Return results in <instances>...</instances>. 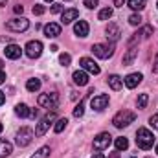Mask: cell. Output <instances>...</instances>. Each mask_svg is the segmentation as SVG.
<instances>
[{"label": "cell", "mask_w": 158, "mask_h": 158, "mask_svg": "<svg viewBox=\"0 0 158 158\" xmlns=\"http://www.w3.org/2000/svg\"><path fill=\"white\" fill-rule=\"evenodd\" d=\"M129 24H131V26H140V24H142V17L136 15V13L131 15V17H129Z\"/></svg>", "instance_id": "31"}, {"label": "cell", "mask_w": 158, "mask_h": 158, "mask_svg": "<svg viewBox=\"0 0 158 158\" xmlns=\"http://www.w3.org/2000/svg\"><path fill=\"white\" fill-rule=\"evenodd\" d=\"M33 136H35V132H33L30 127H22V129L17 132V145H19V147L30 145L31 140H33Z\"/></svg>", "instance_id": "4"}, {"label": "cell", "mask_w": 158, "mask_h": 158, "mask_svg": "<svg viewBox=\"0 0 158 158\" xmlns=\"http://www.w3.org/2000/svg\"><path fill=\"white\" fill-rule=\"evenodd\" d=\"M114 143H116V149H118V151H125V149L129 147V140H127V138H116Z\"/></svg>", "instance_id": "28"}, {"label": "cell", "mask_w": 158, "mask_h": 158, "mask_svg": "<svg viewBox=\"0 0 158 158\" xmlns=\"http://www.w3.org/2000/svg\"><path fill=\"white\" fill-rule=\"evenodd\" d=\"M4 53H6V57L7 59H19L20 55H22V50H20V46H17V44H9V46H6V50H4Z\"/></svg>", "instance_id": "14"}, {"label": "cell", "mask_w": 158, "mask_h": 158, "mask_svg": "<svg viewBox=\"0 0 158 158\" xmlns=\"http://www.w3.org/2000/svg\"><path fill=\"white\" fill-rule=\"evenodd\" d=\"M110 17H112V7H103V9L99 11V15H98L99 20H109Z\"/></svg>", "instance_id": "25"}, {"label": "cell", "mask_w": 158, "mask_h": 158, "mask_svg": "<svg viewBox=\"0 0 158 158\" xmlns=\"http://www.w3.org/2000/svg\"><path fill=\"white\" fill-rule=\"evenodd\" d=\"M142 35H143V37H151V35H153V26H145L143 31H142Z\"/></svg>", "instance_id": "37"}, {"label": "cell", "mask_w": 158, "mask_h": 158, "mask_svg": "<svg viewBox=\"0 0 158 158\" xmlns=\"http://www.w3.org/2000/svg\"><path fill=\"white\" fill-rule=\"evenodd\" d=\"M147 101H149V96L147 94H140L138 96V101H136L138 103V109H145L147 107Z\"/></svg>", "instance_id": "29"}, {"label": "cell", "mask_w": 158, "mask_h": 158, "mask_svg": "<svg viewBox=\"0 0 158 158\" xmlns=\"http://www.w3.org/2000/svg\"><path fill=\"white\" fill-rule=\"evenodd\" d=\"M88 22L86 20H77L76 22V26H74V33L77 35V37H86L88 35Z\"/></svg>", "instance_id": "15"}, {"label": "cell", "mask_w": 158, "mask_h": 158, "mask_svg": "<svg viewBox=\"0 0 158 158\" xmlns=\"http://www.w3.org/2000/svg\"><path fill=\"white\" fill-rule=\"evenodd\" d=\"M136 55H138V48H136V46H131V48H129V52L123 55V64H125V66H127V64H131V63L136 59Z\"/></svg>", "instance_id": "19"}, {"label": "cell", "mask_w": 158, "mask_h": 158, "mask_svg": "<svg viewBox=\"0 0 158 158\" xmlns=\"http://www.w3.org/2000/svg\"><path fill=\"white\" fill-rule=\"evenodd\" d=\"M90 105H92V109H94V110H103V109L109 105V96H107V94L94 96V98H92V101H90Z\"/></svg>", "instance_id": "11"}, {"label": "cell", "mask_w": 158, "mask_h": 158, "mask_svg": "<svg viewBox=\"0 0 158 158\" xmlns=\"http://www.w3.org/2000/svg\"><path fill=\"white\" fill-rule=\"evenodd\" d=\"M83 114H85V103L79 101V105H76V109H74V116L76 118H81Z\"/></svg>", "instance_id": "30"}, {"label": "cell", "mask_w": 158, "mask_h": 158, "mask_svg": "<svg viewBox=\"0 0 158 158\" xmlns=\"http://www.w3.org/2000/svg\"><path fill=\"white\" fill-rule=\"evenodd\" d=\"M136 119V114L134 112H131V110H119L118 114L112 118V123H114V127H127V125H131L132 121Z\"/></svg>", "instance_id": "2"}, {"label": "cell", "mask_w": 158, "mask_h": 158, "mask_svg": "<svg viewBox=\"0 0 158 158\" xmlns=\"http://www.w3.org/2000/svg\"><path fill=\"white\" fill-rule=\"evenodd\" d=\"M46 2H53V0H46Z\"/></svg>", "instance_id": "47"}, {"label": "cell", "mask_w": 158, "mask_h": 158, "mask_svg": "<svg viewBox=\"0 0 158 158\" xmlns=\"http://www.w3.org/2000/svg\"><path fill=\"white\" fill-rule=\"evenodd\" d=\"M50 153H52V151H50V147H48V145H44V147H40V149L31 158H48V156H50Z\"/></svg>", "instance_id": "26"}, {"label": "cell", "mask_w": 158, "mask_h": 158, "mask_svg": "<svg viewBox=\"0 0 158 158\" xmlns=\"http://www.w3.org/2000/svg\"><path fill=\"white\" fill-rule=\"evenodd\" d=\"M55 119V112H50L48 116H44V118L39 121V125H37V129H35V136H44L46 134V131L50 129V123Z\"/></svg>", "instance_id": "10"}, {"label": "cell", "mask_w": 158, "mask_h": 158, "mask_svg": "<svg viewBox=\"0 0 158 158\" xmlns=\"http://www.w3.org/2000/svg\"><path fill=\"white\" fill-rule=\"evenodd\" d=\"M149 123H151V127H153V129H156V131H158V112L155 114V116H151Z\"/></svg>", "instance_id": "36"}, {"label": "cell", "mask_w": 158, "mask_h": 158, "mask_svg": "<svg viewBox=\"0 0 158 158\" xmlns=\"http://www.w3.org/2000/svg\"><path fill=\"white\" fill-rule=\"evenodd\" d=\"M136 143H138V147L143 149V151L151 149L153 143H155V136H153V132H151L149 129H145V127L138 129V132H136Z\"/></svg>", "instance_id": "1"}, {"label": "cell", "mask_w": 158, "mask_h": 158, "mask_svg": "<svg viewBox=\"0 0 158 158\" xmlns=\"http://www.w3.org/2000/svg\"><path fill=\"white\" fill-rule=\"evenodd\" d=\"M4 101H6V96H4V92L0 90V105H4Z\"/></svg>", "instance_id": "40"}, {"label": "cell", "mask_w": 158, "mask_h": 158, "mask_svg": "<svg viewBox=\"0 0 158 158\" xmlns=\"http://www.w3.org/2000/svg\"><path fill=\"white\" fill-rule=\"evenodd\" d=\"M77 17H79V11L72 7V9H66V11H63L61 22H63V24H70V22H72V20H76Z\"/></svg>", "instance_id": "17"}, {"label": "cell", "mask_w": 158, "mask_h": 158, "mask_svg": "<svg viewBox=\"0 0 158 158\" xmlns=\"http://www.w3.org/2000/svg\"><path fill=\"white\" fill-rule=\"evenodd\" d=\"M44 11H46L44 6H40V4H35V6H33V15H42Z\"/></svg>", "instance_id": "33"}, {"label": "cell", "mask_w": 158, "mask_h": 158, "mask_svg": "<svg viewBox=\"0 0 158 158\" xmlns=\"http://www.w3.org/2000/svg\"><path fill=\"white\" fill-rule=\"evenodd\" d=\"M66 2H70V0H66Z\"/></svg>", "instance_id": "48"}, {"label": "cell", "mask_w": 158, "mask_h": 158, "mask_svg": "<svg viewBox=\"0 0 158 158\" xmlns=\"http://www.w3.org/2000/svg\"><path fill=\"white\" fill-rule=\"evenodd\" d=\"M107 39H110L112 42H116L119 39V28L116 24H109L107 26Z\"/></svg>", "instance_id": "18"}, {"label": "cell", "mask_w": 158, "mask_h": 158, "mask_svg": "<svg viewBox=\"0 0 158 158\" xmlns=\"http://www.w3.org/2000/svg\"><path fill=\"white\" fill-rule=\"evenodd\" d=\"M142 79H143V76L142 74H138V72H134V74H129L127 77H125V86L127 88H136L140 83H142Z\"/></svg>", "instance_id": "13"}, {"label": "cell", "mask_w": 158, "mask_h": 158, "mask_svg": "<svg viewBox=\"0 0 158 158\" xmlns=\"http://www.w3.org/2000/svg\"><path fill=\"white\" fill-rule=\"evenodd\" d=\"M26 88L30 90V92H37L40 88V79H28V83H26Z\"/></svg>", "instance_id": "23"}, {"label": "cell", "mask_w": 158, "mask_h": 158, "mask_svg": "<svg viewBox=\"0 0 158 158\" xmlns=\"http://www.w3.org/2000/svg\"><path fill=\"white\" fill-rule=\"evenodd\" d=\"M79 64H81V68H83L85 72H90V74H94V76H98V74L101 72V68L98 66V63H96L94 59L81 57V59H79Z\"/></svg>", "instance_id": "9"}, {"label": "cell", "mask_w": 158, "mask_h": 158, "mask_svg": "<svg viewBox=\"0 0 158 158\" xmlns=\"http://www.w3.org/2000/svg\"><path fill=\"white\" fill-rule=\"evenodd\" d=\"M92 158H105V156H103L101 153H94V155H92Z\"/></svg>", "instance_id": "42"}, {"label": "cell", "mask_w": 158, "mask_h": 158, "mask_svg": "<svg viewBox=\"0 0 158 158\" xmlns=\"http://www.w3.org/2000/svg\"><path fill=\"white\" fill-rule=\"evenodd\" d=\"M11 151H13V145H11L7 140H0V158H2V156H7Z\"/></svg>", "instance_id": "21"}, {"label": "cell", "mask_w": 158, "mask_h": 158, "mask_svg": "<svg viewBox=\"0 0 158 158\" xmlns=\"http://www.w3.org/2000/svg\"><path fill=\"white\" fill-rule=\"evenodd\" d=\"M4 81H6V74H4V72H2V70H0V85H2V83H4Z\"/></svg>", "instance_id": "41"}, {"label": "cell", "mask_w": 158, "mask_h": 158, "mask_svg": "<svg viewBox=\"0 0 158 158\" xmlns=\"http://www.w3.org/2000/svg\"><path fill=\"white\" fill-rule=\"evenodd\" d=\"M156 6H158V2H156Z\"/></svg>", "instance_id": "49"}, {"label": "cell", "mask_w": 158, "mask_h": 158, "mask_svg": "<svg viewBox=\"0 0 158 158\" xmlns=\"http://www.w3.org/2000/svg\"><path fill=\"white\" fill-rule=\"evenodd\" d=\"M98 4H99V0H85V6H86L88 9H94Z\"/></svg>", "instance_id": "35"}, {"label": "cell", "mask_w": 158, "mask_h": 158, "mask_svg": "<svg viewBox=\"0 0 158 158\" xmlns=\"http://www.w3.org/2000/svg\"><path fill=\"white\" fill-rule=\"evenodd\" d=\"M15 114H17V116H20V118H28V116H30V109H28V105L19 103V105L15 107Z\"/></svg>", "instance_id": "22"}, {"label": "cell", "mask_w": 158, "mask_h": 158, "mask_svg": "<svg viewBox=\"0 0 158 158\" xmlns=\"http://www.w3.org/2000/svg\"><path fill=\"white\" fill-rule=\"evenodd\" d=\"M155 153H156V155H158V143H156V147H155Z\"/></svg>", "instance_id": "45"}, {"label": "cell", "mask_w": 158, "mask_h": 158, "mask_svg": "<svg viewBox=\"0 0 158 158\" xmlns=\"http://www.w3.org/2000/svg\"><path fill=\"white\" fill-rule=\"evenodd\" d=\"M109 86H110L112 90H119V88L123 86V79L119 77V76H116V74L110 76V77H109Z\"/></svg>", "instance_id": "20"}, {"label": "cell", "mask_w": 158, "mask_h": 158, "mask_svg": "<svg viewBox=\"0 0 158 158\" xmlns=\"http://www.w3.org/2000/svg\"><path fill=\"white\" fill-rule=\"evenodd\" d=\"M74 83L77 85V86H85V85H88V74L85 72V70H77V72H74Z\"/></svg>", "instance_id": "16"}, {"label": "cell", "mask_w": 158, "mask_h": 158, "mask_svg": "<svg viewBox=\"0 0 158 158\" xmlns=\"http://www.w3.org/2000/svg\"><path fill=\"white\" fill-rule=\"evenodd\" d=\"M112 142V136L109 132H99L96 138H94V151H103L110 145Z\"/></svg>", "instance_id": "7"}, {"label": "cell", "mask_w": 158, "mask_h": 158, "mask_svg": "<svg viewBox=\"0 0 158 158\" xmlns=\"http://www.w3.org/2000/svg\"><path fill=\"white\" fill-rule=\"evenodd\" d=\"M0 132H2V123H0Z\"/></svg>", "instance_id": "46"}, {"label": "cell", "mask_w": 158, "mask_h": 158, "mask_svg": "<svg viewBox=\"0 0 158 158\" xmlns=\"http://www.w3.org/2000/svg\"><path fill=\"white\" fill-rule=\"evenodd\" d=\"M13 11H15L17 15H22V11H24V7H22V6L19 4V6H15V7H13Z\"/></svg>", "instance_id": "38"}, {"label": "cell", "mask_w": 158, "mask_h": 158, "mask_svg": "<svg viewBox=\"0 0 158 158\" xmlns=\"http://www.w3.org/2000/svg\"><path fill=\"white\" fill-rule=\"evenodd\" d=\"M123 4H125V0H116V2H114V6H116V7H121Z\"/></svg>", "instance_id": "39"}, {"label": "cell", "mask_w": 158, "mask_h": 158, "mask_svg": "<svg viewBox=\"0 0 158 158\" xmlns=\"http://www.w3.org/2000/svg\"><path fill=\"white\" fill-rule=\"evenodd\" d=\"M61 11H63V6H61V4H52L50 13H53V15H55V13H61Z\"/></svg>", "instance_id": "34"}, {"label": "cell", "mask_w": 158, "mask_h": 158, "mask_svg": "<svg viewBox=\"0 0 158 158\" xmlns=\"http://www.w3.org/2000/svg\"><path fill=\"white\" fill-rule=\"evenodd\" d=\"M66 123H68V119H66V118H59L57 121H55L53 131H55V132H63V131H64V127H66Z\"/></svg>", "instance_id": "27"}, {"label": "cell", "mask_w": 158, "mask_h": 158, "mask_svg": "<svg viewBox=\"0 0 158 158\" xmlns=\"http://www.w3.org/2000/svg\"><path fill=\"white\" fill-rule=\"evenodd\" d=\"M153 72H158V57H156V61H155V66H153Z\"/></svg>", "instance_id": "43"}, {"label": "cell", "mask_w": 158, "mask_h": 158, "mask_svg": "<svg viewBox=\"0 0 158 158\" xmlns=\"http://www.w3.org/2000/svg\"><path fill=\"white\" fill-rule=\"evenodd\" d=\"M127 4H129V7L134 9V11H142V9L145 7V0H129Z\"/></svg>", "instance_id": "24"}, {"label": "cell", "mask_w": 158, "mask_h": 158, "mask_svg": "<svg viewBox=\"0 0 158 158\" xmlns=\"http://www.w3.org/2000/svg\"><path fill=\"white\" fill-rule=\"evenodd\" d=\"M37 101H39L40 107H44V109H55L57 101H59V96L55 92H52V94H40Z\"/></svg>", "instance_id": "6"}, {"label": "cell", "mask_w": 158, "mask_h": 158, "mask_svg": "<svg viewBox=\"0 0 158 158\" xmlns=\"http://www.w3.org/2000/svg\"><path fill=\"white\" fill-rule=\"evenodd\" d=\"M44 35H46L48 39H55V37H59V35H61V26L55 24V22L46 24V26H44Z\"/></svg>", "instance_id": "12"}, {"label": "cell", "mask_w": 158, "mask_h": 158, "mask_svg": "<svg viewBox=\"0 0 158 158\" xmlns=\"http://www.w3.org/2000/svg\"><path fill=\"white\" fill-rule=\"evenodd\" d=\"M92 53L96 57H99V59H109L114 53V44H94Z\"/></svg>", "instance_id": "3"}, {"label": "cell", "mask_w": 158, "mask_h": 158, "mask_svg": "<svg viewBox=\"0 0 158 158\" xmlns=\"http://www.w3.org/2000/svg\"><path fill=\"white\" fill-rule=\"evenodd\" d=\"M110 158H119V153H112V155H110Z\"/></svg>", "instance_id": "44"}, {"label": "cell", "mask_w": 158, "mask_h": 158, "mask_svg": "<svg viewBox=\"0 0 158 158\" xmlns=\"http://www.w3.org/2000/svg\"><path fill=\"white\" fill-rule=\"evenodd\" d=\"M70 61H72V57H70L68 53H61V55H59V63H61L63 66H68Z\"/></svg>", "instance_id": "32"}, {"label": "cell", "mask_w": 158, "mask_h": 158, "mask_svg": "<svg viewBox=\"0 0 158 158\" xmlns=\"http://www.w3.org/2000/svg\"><path fill=\"white\" fill-rule=\"evenodd\" d=\"M24 50H26V55H28V57L37 59V57L42 55V42H40V40H30Z\"/></svg>", "instance_id": "8"}, {"label": "cell", "mask_w": 158, "mask_h": 158, "mask_svg": "<svg viewBox=\"0 0 158 158\" xmlns=\"http://www.w3.org/2000/svg\"><path fill=\"white\" fill-rule=\"evenodd\" d=\"M6 28H7L9 31H17V33H20V31H26V30L30 28V22H28V19L20 17V19L7 20V22H6Z\"/></svg>", "instance_id": "5"}]
</instances>
